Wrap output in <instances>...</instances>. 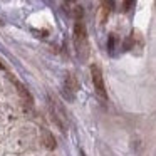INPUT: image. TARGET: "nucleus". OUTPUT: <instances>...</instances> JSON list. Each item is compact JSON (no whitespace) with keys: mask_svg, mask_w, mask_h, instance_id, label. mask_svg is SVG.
Returning a JSON list of instances; mask_svg holds the SVG:
<instances>
[{"mask_svg":"<svg viewBox=\"0 0 156 156\" xmlns=\"http://www.w3.org/2000/svg\"><path fill=\"white\" fill-rule=\"evenodd\" d=\"M15 82V86H17V91H19V96H20V99L24 101V104H27L29 108H30L32 104H34V99H32V96H30V92L25 89V86L24 84H20L19 81H14Z\"/></svg>","mask_w":156,"mask_h":156,"instance_id":"nucleus-5","label":"nucleus"},{"mask_svg":"<svg viewBox=\"0 0 156 156\" xmlns=\"http://www.w3.org/2000/svg\"><path fill=\"white\" fill-rule=\"evenodd\" d=\"M41 143L44 144L45 149H55V138L51 131H47V129L42 131V141Z\"/></svg>","mask_w":156,"mask_h":156,"instance_id":"nucleus-6","label":"nucleus"},{"mask_svg":"<svg viewBox=\"0 0 156 156\" xmlns=\"http://www.w3.org/2000/svg\"><path fill=\"white\" fill-rule=\"evenodd\" d=\"M81 156H86V153H84V151H82V149H81Z\"/></svg>","mask_w":156,"mask_h":156,"instance_id":"nucleus-11","label":"nucleus"},{"mask_svg":"<svg viewBox=\"0 0 156 156\" xmlns=\"http://www.w3.org/2000/svg\"><path fill=\"white\" fill-rule=\"evenodd\" d=\"M114 44H116V37H114V35H109V41H108V49H109V51L114 49Z\"/></svg>","mask_w":156,"mask_h":156,"instance_id":"nucleus-9","label":"nucleus"},{"mask_svg":"<svg viewBox=\"0 0 156 156\" xmlns=\"http://www.w3.org/2000/svg\"><path fill=\"white\" fill-rule=\"evenodd\" d=\"M74 45L77 55L81 61H87L89 57V41H87V30L82 22H76L74 25Z\"/></svg>","mask_w":156,"mask_h":156,"instance_id":"nucleus-1","label":"nucleus"},{"mask_svg":"<svg viewBox=\"0 0 156 156\" xmlns=\"http://www.w3.org/2000/svg\"><path fill=\"white\" fill-rule=\"evenodd\" d=\"M91 76H92V82H94V89L98 92V96L106 101V87H104V79H102V72L99 69V66H92L91 67Z\"/></svg>","mask_w":156,"mask_h":156,"instance_id":"nucleus-3","label":"nucleus"},{"mask_svg":"<svg viewBox=\"0 0 156 156\" xmlns=\"http://www.w3.org/2000/svg\"><path fill=\"white\" fill-rule=\"evenodd\" d=\"M66 89H67V91H72V92H76L79 89V82H77V79H76L74 74L66 76Z\"/></svg>","mask_w":156,"mask_h":156,"instance_id":"nucleus-7","label":"nucleus"},{"mask_svg":"<svg viewBox=\"0 0 156 156\" xmlns=\"http://www.w3.org/2000/svg\"><path fill=\"white\" fill-rule=\"evenodd\" d=\"M122 7H124V12H129L133 7H136V2H124Z\"/></svg>","mask_w":156,"mask_h":156,"instance_id":"nucleus-8","label":"nucleus"},{"mask_svg":"<svg viewBox=\"0 0 156 156\" xmlns=\"http://www.w3.org/2000/svg\"><path fill=\"white\" fill-rule=\"evenodd\" d=\"M64 7H66V12H67V14L71 15L72 19H76L77 22H81L82 15H84V10H82V5L74 4V2H67V4H64Z\"/></svg>","mask_w":156,"mask_h":156,"instance_id":"nucleus-4","label":"nucleus"},{"mask_svg":"<svg viewBox=\"0 0 156 156\" xmlns=\"http://www.w3.org/2000/svg\"><path fill=\"white\" fill-rule=\"evenodd\" d=\"M32 34H35V37H45L47 35V30H32Z\"/></svg>","mask_w":156,"mask_h":156,"instance_id":"nucleus-10","label":"nucleus"},{"mask_svg":"<svg viewBox=\"0 0 156 156\" xmlns=\"http://www.w3.org/2000/svg\"><path fill=\"white\" fill-rule=\"evenodd\" d=\"M51 114H52V119H54V122L61 128L62 133L67 131V116H66L64 109H62V106H59L55 101H52L51 99Z\"/></svg>","mask_w":156,"mask_h":156,"instance_id":"nucleus-2","label":"nucleus"},{"mask_svg":"<svg viewBox=\"0 0 156 156\" xmlns=\"http://www.w3.org/2000/svg\"><path fill=\"white\" fill-rule=\"evenodd\" d=\"M0 69H4V64H2V62H0Z\"/></svg>","mask_w":156,"mask_h":156,"instance_id":"nucleus-12","label":"nucleus"}]
</instances>
